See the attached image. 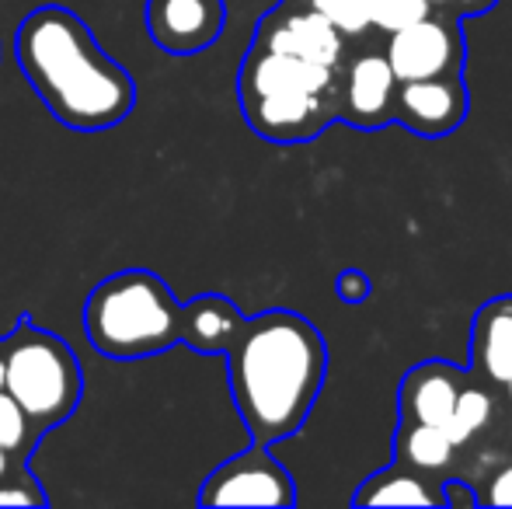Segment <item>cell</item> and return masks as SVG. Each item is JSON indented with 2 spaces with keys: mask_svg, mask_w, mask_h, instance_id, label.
I'll use <instances>...</instances> for the list:
<instances>
[{
  "mask_svg": "<svg viewBox=\"0 0 512 509\" xmlns=\"http://www.w3.org/2000/svg\"><path fill=\"white\" fill-rule=\"evenodd\" d=\"M14 56L25 81L60 126L102 133L126 123L133 112L136 81L70 7L42 4L25 14L14 35Z\"/></svg>",
  "mask_w": 512,
  "mask_h": 509,
  "instance_id": "obj_1",
  "label": "cell"
},
{
  "mask_svg": "<svg viewBox=\"0 0 512 509\" xmlns=\"http://www.w3.org/2000/svg\"><path fill=\"white\" fill-rule=\"evenodd\" d=\"M328 374L324 335L297 311H265L244 318L237 342L227 349L230 398L255 443L300 433Z\"/></svg>",
  "mask_w": 512,
  "mask_h": 509,
  "instance_id": "obj_2",
  "label": "cell"
},
{
  "mask_svg": "<svg viewBox=\"0 0 512 509\" xmlns=\"http://www.w3.org/2000/svg\"><path fill=\"white\" fill-rule=\"evenodd\" d=\"M84 332L108 360H150L182 346V304L157 272L122 269L91 290Z\"/></svg>",
  "mask_w": 512,
  "mask_h": 509,
  "instance_id": "obj_3",
  "label": "cell"
},
{
  "mask_svg": "<svg viewBox=\"0 0 512 509\" xmlns=\"http://www.w3.org/2000/svg\"><path fill=\"white\" fill-rule=\"evenodd\" d=\"M0 356H4V391L18 401L39 433L67 422L81 405V360L60 335L21 318L11 335L0 339Z\"/></svg>",
  "mask_w": 512,
  "mask_h": 509,
  "instance_id": "obj_4",
  "label": "cell"
},
{
  "mask_svg": "<svg viewBox=\"0 0 512 509\" xmlns=\"http://www.w3.org/2000/svg\"><path fill=\"white\" fill-rule=\"evenodd\" d=\"M384 56L398 81L464 74L467 42L460 32V18L446 7H432L425 18L387 35Z\"/></svg>",
  "mask_w": 512,
  "mask_h": 509,
  "instance_id": "obj_5",
  "label": "cell"
},
{
  "mask_svg": "<svg viewBox=\"0 0 512 509\" xmlns=\"http://www.w3.org/2000/svg\"><path fill=\"white\" fill-rule=\"evenodd\" d=\"M196 499L199 506H293L297 485L265 443L251 440L248 450L209 471Z\"/></svg>",
  "mask_w": 512,
  "mask_h": 509,
  "instance_id": "obj_6",
  "label": "cell"
},
{
  "mask_svg": "<svg viewBox=\"0 0 512 509\" xmlns=\"http://www.w3.org/2000/svg\"><path fill=\"white\" fill-rule=\"evenodd\" d=\"M241 109L248 126L272 143H304L338 123V98L314 91H248Z\"/></svg>",
  "mask_w": 512,
  "mask_h": 509,
  "instance_id": "obj_7",
  "label": "cell"
},
{
  "mask_svg": "<svg viewBox=\"0 0 512 509\" xmlns=\"http://www.w3.org/2000/svg\"><path fill=\"white\" fill-rule=\"evenodd\" d=\"M467 109H471V95H467L464 74L398 81L391 123L405 126L408 133L425 136V140H439L464 126Z\"/></svg>",
  "mask_w": 512,
  "mask_h": 509,
  "instance_id": "obj_8",
  "label": "cell"
},
{
  "mask_svg": "<svg viewBox=\"0 0 512 509\" xmlns=\"http://www.w3.org/2000/svg\"><path fill=\"white\" fill-rule=\"evenodd\" d=\"M255 46L338 70L345 63V56H349L352 42L321 11L304 4H286L283 0V7H276V11L262 18V25L255 32Z\"/></svg>",
  "mask_w": 512,
  "mask_h": 509,
  "instance_id": "obj_9",
  "label": "cell"
},
{
  "mask_svg": "<svg viewBox=\"0 0 512 509\" xmlns=\"http://www.w3.org/2000/svg\"><path fill=\"white\" fill-rule=\"evenodd\" d=\"M394 77L384 49H359L345 56L338 67V119L356 129H380L391 123L394 112Z\"/></svg>",
  "mask_w": 512,
  "mask_h": 509,
  "instance_id": "obj_10",
  "label": "cell"
},
{
  "mask_svg": "<svg viewBox=\"0 0 512 509\" xmlns=\"http://www.w3.org/2000/svg\"><path fill=\"white\" fill-rule=\"evenodd\" d=\"M223 25V0H147V32L171 56L203 53L220 39Z\"/></svg>",
  "mask_w": 512,
  "mask_h": 509,
  "instance_id": "obj_11",
  "label": "cell"
},
{
  "mask_svg": "<svg viewBox=\"0 0 512 509\" xmlns=\"http://www.w3.org/2000/svg\"><path fill=\"white\" fill-rule=\"evenodd\" d=\"M464 377L467 374L457 363L446 360H425L418 367H411L398 387V422L446 426Z\"/></svg>",
  "mask_w": 512,
  "mask_h": 509,
  "instance_id": "obj_12",
  "label": "cell"
},
{
  "mask_svg": "<svg viewBox=\"0 0 512 509\" xmlns=\"http://www.w3.org/2000/svg\"><path fill=\"white\" fill-rule=\"evenodd\" d=\"M471 377L502 387L512 377V293L492 297L478 307L471 325Z\"/></svg>",
  "mask_w": 512,
  "mask_h": 509,
  "instance_id": "obj_13",
  "label": "cell"
},
{
  "mask_svg": "<svg viewBox=\"0 0 512 509\" xmlns=\"http://www.w3.org/2000/svg\"><path fill=\"white\" fill-rule=\"evenodd\" d=\"M244 328V314L223 293H199L189 304H182V346L196 349L203 356H227Z\"/></svg>",
  "mask_w": 512,
  "mask_h": 509,
  "instance_id": "obj_14",
  "label": "cell"
},
{
  "mask_svg": "<svg viewBox=\"0 0 512 509\" xmlns=\"http://www.w3.org/2000/svg\"><path fill=\"white\" fill-rule=\"evenodd\" d=\"M394 461L418 475L443 482L460 464V450L450 443L443 426H425V422H398L394 433Z\"/></svg>",
  "mask_w": 512,
  "mask_h": 509,
  "instance_id": "obj_15",
  "label": "cell"
},
{
  "mask_svg": "<svg viewBox=\"0 0 512 509\" xmlns=\"http://www.w3.org/2000/svg\"><path fill=\"white\" fill-rule=\"evenodd\" d=\"M356 506H443L439 485L394 461L391 468L370 475L352 496Z\"/></svg>",
  "mask_w": 512,
  "mask_h": 509,
  "instance_id": "obj_16",
  "label": "cell"
},
{
  "mask_svg": "<svg viewBox=\"0 0 512 509\" xmlns=\"http://www.w3.org/2000/svg\"><path fill=\"white\" fill-rule=\"evenodd\" d=\"M499 419V408H495V394L488 384H481L478 377L467 374L460 384V394L453 401V412L446 419V436L457 450H464L467 443L481 440V436L492 429V422Z\"/></svg>",
  "mask_w": 512,
  "mask_h": 509,
  "instance_id": "obj_17",
  "label": "cell"
},
{
  "mask_svg": "<svg viewBox=\"0 0 512 509\" xmlns=\"http://www.w3.org/2000/svg\"><path fill=\"white\" fill-rule=\"evenodd\" d=\"M39 436L42 433L32 426V419L21 412L18 401H14L7 391H0V450H4L11 461L25 464V457L32 454V447L39 443Z\"/></svg>",
  "mask_w": 512,
  "mask_h": 509,
  "instance_id": "obj_18",
  "label": "cell"
},
{
  "mask_svg": "<svg viewBox=\"0 0 512 509\" xmlns=\"http://www.w3.org/2000/svg\"><path fill=\"white\" fill-rule=\"evenodd\" d=\"M314 11H321L349 42L370 35V0H314Z\"/></svg>",
  "mask_w": 512,
  "mask_h": 509,
  "instance_id": "obj_19",
  "label": "cell"
},
{
  "mask_svg": "<svg viewBox=\"0 0 512 509\" xmlns=\"http://www.w3.org/2000/svg\"><path fill=\"white\" fill-rule=\"evenodd\" d=\"M432 11L429 0H370V32L391 35Z\"/></svg>",
  "mask_w": 512,
  "mask_h": 509,
  "instance_id": "obj_20",
  "label": "cell"
},
{
  "mask_svg": "<svg viewBox=\"0 0 512 509\" xmlns=\"http://www.w3.org/2000/svg\"><path fill=\"white\" fill-rule=\"evenodd\" d=\"M46 503H49L46 492L39 489V482L21 464H11L0 475V506H46Z\"/></svg>",
  "mask_w": 512,
  "mask_h": 509,
  "instance_id": "obj_21",
  "label": "cell"
},
{
  "mask_svg": "<svg viewBox=\"0 0 512 509\" xmlns=\"http://www.w3.org/2000/svg\"><path fill=\"white\" fill-rule=\"evenodd\" d=\"M471 485L478 492V506H512V450Z\"/></svg>",
  "mask_w": 512,
  "mask_h": 509,
  "instance_id": "obj_22",
  "label": "cell"
},
{
  "mask_svg": "<svg viewBox=\"0 0 512 509\" xmlns=\"http://www.w3.org/2000/svg\"><path fill=\"white\" fill-rule=\"evenodd\" d=\"M439 496H443V506H450V509H460V506L478 509V492H474V485L467 482V478L446 475L443 482H439Z\"/></svg>",
  "mask_w": 512,
  "mask_h": 509,
  "instance_id": "obj_23",
  "label": "cell"
},
{
  "mask_svg": "<svg viewBox=\"0 0 512 509\" xmlns=\"http://www.w3.org/2000/svg\"><path fill=\"white\" fill-rule=\"evenodd\" d=\"M335 290L345 304H359V300L370 297V279H366L359 269H345L342 276L335 279Z\"/></svg>",
  "mask_w": 512,
  "mask_h": 509,
  "instance_id": "obj_24",
  "label": "cell"
},
{
  "mask_svg": "<svg viewBox=\"0 0 512 509\" xmlns=\"http://www.w3.org/2000/svg\"><path fill=\"white\" fill-rule=\"evenodd\" d=\"M499 0H446V11H453L457 18H474V14H485Z\"/></svg>",
  "mask_w": 512,
  "mask_h": 509,
  "instance_id": "obj_25",
  "label": "cell"
},
{
  "mask_svg": "<svg viewBox=\"0 0 512 509\" xmlns=\"http://www.w3.org/2000/svg\"><path fill=\"white\" fill-rule=\"evenodd\" d=\"M502 394H506V401H509V408H512V377L506 384H502Z\"/></svg>",
  "mask_w": 512,
  "mask_h": 509,
  "instance_id": "obj_26",
  "label": "cell"
},
{
  "mask_svg": "<svg viewBox=\"0 0 512 509\" xmlns=\"http://www.w3.org/2000/svg\"><path fill=\"white\" fill-rule=\"evenodd\" d=\"M0 391H4V356H0Z\"/></svg>",
  "mask_w": 512,
  "mask_h": 509,
  "instance_id": "obj_27",
  "label": "cell"
},
{
  "mask_svg": "<svg viewBox=\"0 0 512 509\" xmlns=\"http://www.w3.org/2000/svg\"><path fill=\"white\" fill-rule=\"evenodd\" d=\"M286 4H304V7H310L314 0H286Z\"/></svg>",
  "mask_w": 512,
  "mask_h": 509,
  "instance_id": "obj_28",
  "label": "cell"
},
{
  "mask_svg": "<svg viewBox=\"0 0 512 509\" xmlns=\"http://www.w3.org/2000/svg\"><path fill=\"white\" fill-rule=\"evenodd\" d=\"M506 443H509V450H512V422H509V429H506Z\"/></svg>",
  "mask_w": 512,
  "mask_h": 509,
  "instance_id": "obj_29",
  "label": "cell"
},
{
  "mask_svg": "<svg viewBox=\"0 0 512 509\" xmlns=\"http://www.w3.org/2000/svg\"><path fill=\"white\" fill-rule=\"evenodd\" d=\"M432 7H446V0H429Z\"/></svg>",
  "mask_w": 512,
  "mask_h": 509,
  "instance_id": "obj_30",
  "label": "cell"
}]
</instances>
